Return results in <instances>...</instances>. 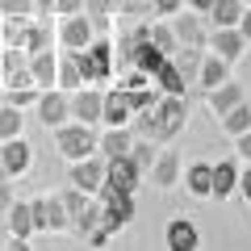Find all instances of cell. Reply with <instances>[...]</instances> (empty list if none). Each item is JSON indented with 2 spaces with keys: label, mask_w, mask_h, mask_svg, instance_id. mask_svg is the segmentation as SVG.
<instances>
[{
  "label": "cell",
  "mask_w": 251,
  "mask_h": 251,
  "mask_svg": "<svg viewBox=\"0 0 251 251\" xmlns=\"http://www.w3.org/2000/svg\"><path fill=\"white\" fill-rule=\"evenodd\" d=\"M29 214H34V234H63L72 230V218L63 209L59 197H34L29 201Z\"/></svg>",
  "instance_id": "277c9868"
},
{
  "label": "cell",
  "mask_w": 251,
  "mask_h": 251,
  "mask_svg": "<svg viewBox=\"0 0 251 251\" xmlns=\"http://www.w3.org/2000/svg\"><path fill=\"white\" fill-rule=\"evenodd\" d=\"M243 9H247L243 0H214V4H209V13H205V17L214 21V25H239Z\"/></svg>",
  "instance_id": "4dcf8cb0"
},
{
  "label": "cell",
  "mask_w": 251,
  "mask_h": 251,
  "mask_svg": "<svg viewBox=\"0 0 251 251\" xmlns=\"http://www.w3.org/2000/svg\"><path fill=\"white\" fill-rule=\"evenodd\" d=\"M100 122L105 126H130L134 122V105H130V92L117 84V88L100 92Z\"/></svg>",
  "instance_id": "7c38bea8"
},
{
  "label": "cell",
  "mask_w": 251,
  "mask_h": 251,
  "mask_svg": "<svg viewBox=\"0 0 251 251\" xmlns=\"http://www.w3.org/2000/svg\"><path fill=\"white\" fill-rule=\"evenodd\" d=\"M29 75H34L38 88H54V84H59V54L54 50L29 54Z\"/></svg>",
  "instance_id": "d6986e66"
},
{
  "label": "cell",
  "mask_w": 251,
  "mask_h": 251,
  "mask_svg": "<svg viewBox=\"0 0 251 251\" xmlns=\"http://www.w3.org/2000/svg\"><path fill=\"white\" fill-rule=\"evenodd\" d=\"M34 4H38V13H42V17H50V13H54V0H34Z\"/></svg>",
  "instance_id": "bcb514c9"
},
{
  "label": "cell",
  "mask_w": 251,
  "mask_h": 251,
  "mask_svg": "<svg viewBox=\"0 0 251 251\" xmlns=\"http://www.w3.org/2000/svg\"><path fill=\"white\" fill-rule=\"evenodd\" d=\"M147 42H151L155 50H163L168 59L180 50V42H176V34H172V25H168V21H151V25H147Z\"/></svg>",
  "instance_id": "f546056e"
},
{
  "label": "cell",
  "mask_w": 251,
  "mask_h": 251,
  "mask_svg": "<svg viewBox=\"0 0 251 251\" xmlns=\"http://www.w3.org/2000/svg\"><path fill=\"white\" fill-rule=\"evenodd\" d=\"M163 63H168V54H163V50H155V46L147 42V38L134 46V54H130V67H134V72H143V75H151V80H155V72H159Z\"/></svg>",
  "instance_id": "603a6c76"
},
{
  "label": "cell",
  "mask_w": 251,
  "mask_h": 251,
  "mask_svg": "<svg viewBox=\"0 0 251 251\" xmlns=\"http://www.w3.org/2000/svg\"><path fill=\"white\" fill-rule=\"evenodd\" d=\"M222 80H230V63H226V59H218L214 50H209V54H201V67H197V80H193V84H197L201 92H209V88H218Z\"/></svg>",
  "instance_id": "ac0fdd59"
},
{
  "label": "cell",
  "mask_w": 251,
  "mask_h": 251,
  "mask_svg": "<svg viewBox=\"0 0 251 251\" xmlns=\"http://www.w3.org/2000/svg\"><path fill=\"white\" fill-rule=\"evenodd\" d=\"M130 147H134V130H130V126H109L105 134H97V151L105 155V159L130 155Z\"/></svg>",
  "instance_id": "2e32d148"
},
{
  "label": "cell",
  "mask_w": 251,
  "mask_h": 251,
  "mask_svg": "<svg viewBox=\"0 0 251 251\" xmlns=\"http://www.w3.org/2000/svg\"><path fill=\"white\" fill-rule=\"evenodd\" d=\"M72 117L75 122H84V126H97L100 122V92L97 88H75L72 92Z\"/></svg>",
  "instance_id": "e0dca14e"
},
{
  "label": "cell",
  "mask_w": 251,
  "mask_h": 251,
  "mask_svg": "<svg viewBox=\"0 0 251 251\" xmlns=\"http://www.w3.org/2000/svg\"><path fill=\"white\" fill-rule=\"evenodd\" d=\"M234 155H239L243 163H251V130H243V134H234Z\"/></svg>",
  "instance_id": "74e56055"
},
{
  "label": "cell",
  "mask_w": 251,
  "mask_h": 251,
  "mask_svg": "<svg viewBox=\"0 0 251 251\" xmlns=\"http://www.w3.org/2000/svg\"><path fill=\"white\" fill-rule=\"evenodd\" d=\"M4 251H34V247H29V239H17L13 234V239H4Z\"/></svg>",
  "instance_id": "7bdbcfd3"
},
{
  "label": "cell",
  "mask_w": 251,
  "mask_h": 251,
  "mask_svg": "<svg viewBox=\"0 0 251 251\" xmlns=\"http://www.w3.org/2000/svg\"><path fill=\"white\" fill-rule=\"evenodd\" d=\"M184 188H188L197 201H209V197H214V163H188Z\"/></svg>",
  "instance_id": "44dd1931"
},
{
  "label": "cell",
  "mask_w": 251,
  "mask_h": 251,
  "mask_svg": "<svg viewBox=\"0 0 251 251\" xmlns=\"http://www.w3.org/2000/svg\"><path fill=\"white\" fill-rule=\"evenodd\" d=\"M25 29H29V17H4L0 13V46H21L25 50Z\"/></svg>",
  "instance_id": "83f0119b"
},
{
  "label": "cell",
  "mask_w": 251,
  "mask_h": 251,
  "mask_svg": "<svg viewBox=\"0 0 251 251\" xmlns=\"http://www.w3.org/2000/svg\"><path fill=\"white\" fill-rule=\"evenodd\" d=\"M54 38H59L67 50H84V46H92V38H97V25H92L84 13H72V17H63V21H59Z\"/></svg>",
  "instance_id": "30bf717a"
},
{
  "label": "cell",
  "mask_w": 251,
  "mask_h": 251,
  "mask_svg": "<svg viewBox=\"0 0 251 251\" xmlns=\"http://www.w3.org/2000/svg\"><path fill=\"white\" fill-rule=\"evenodd\" d=\"M59 201H63V209H67V218H72V222H75V218H80L84 214V209H88V193H84V188H75V184H67V188H63V193H59Z\"/></svg>",
  "instance_id": "e575fe53"
},
{
  "label": "cell",
  "mask_w": 251,
  "mask_h": 251,
  "mask_svg": "<svg viewBox=\"0 0 251 251\" xmlns=\"http://www.w3.org/2000/svg\"><path fill=\"white\" fill-rule=\"evenodd\" d=\"M239 34H243V38H247V42H251V4H247V9H243V17H239Z\"/></svg>",
  "instance_id": "ee69618b"
},
{
  "label": "cell",
  "mask_w": 251,
  "mask_h": 251,
  "mask_svg": "<svg viewBox=\"0 0 251 251\" xmlns=\"http://www.w3.org/2000/svg\"><path fill=\"white\" fill-rule=\"evenodd\" d=\"M205 13H197V9H180L176 17H168V25H172V34H176V42L180 46H193V50H205V42H209V29H205Z\"/></svg>",
  "instance_id": "5b68a950"
},
{
  "label": "cell",
  "mask_w": 251,
  "mask_h": 251,
  "mask_svg": "<svg viewBox=\"0 0 251 251\" xmlns=\"http://www.w3.org/2000/svg\"><path fill=\"white\" fill-rule=\"evenodd\" d=\"M243 4H251V0H243Z\"/></svg>",
  "instance_id": "681fc988"
},
{
  "label": "cell",
  "mask_w": 251,
  "mask_h": 251,
  "mask_svg": "<svg viewBox=\"0 0 251 251\" xmlns=\"http://www.w3.org/2000/svg\"><path fill=\"white\" fill-rule=\"evenodd\" d=\"M0 13L4 17H38V4L34 0H0Z\"/></svg>",
  "instance_id": "d590c367"
},
{
  "label": "cell",
  "mask_w": 251,
  "mask_h": 251,
  "mask_svg": "<svg viewBox=\"0 0 251 251\" xmlns=\"http://www.w3.org/2000/svg\"><path fill=\"white\" fill-rule=\"evenodd\" d=\"M205 100H209V109H214V117H222L226 109H234L239 100H247V92H243V84L222 80L218 88H209V92H205Z\"/></svg>",
  "instance_id": "7402d4cb"
},
{
  "label": "cell",
  "mask_w": 251,
  "mask_h": 251,
  "mask_svg": "<svg viewBox=\"0 0 251 251\" xmlns=\"http://www.w3.org/2000/svg\"><path fill=\"white\" fill-rule=\"evenodd\" d=\"M218 122H222V130H226L230 138H234V134H243V130H251V100H239V105L226 109Z\"/></svg>",
  "instance_id": "f1b7e54d"
},
{
  "label": "cell",
  "mask_w": 251,
  "mask_h": 251,
  "mask_svg": "<svg viewBox=\"0 0 251 251\" xmlns=\"http://www.w3.org/2000/svg\"><path fill=\"white\" fill-rule=\"evenodd\" d=\"M72 59L80 67L84 84H97V80H109L113 75V42L105 34L92 38V46H84V50H72Z\"/></svg>",
  "instance_id": "3957f363"
},
{
  "label": "cell",
  "mask_w": 251,
  "mask_h": 251,
  "mask_svg": "<svg viewBox=\"0 0 251 251\" xmlns=\"http://www.w3.org/2000/svg\"><path fill=\"white\" fill-rule=\"evenodd\" d=\"M205 46L218 54V59H226V63L234 67V63L243 59V50H247V38L239 34V25H214V29H209V42H205Z\"/></svg>",
  "instance_id": "9c48e42d"
},
{
  "label": "cell",
  "mask_w": 251,
  "mask_h": 251,
  "mask_svg": "<svg viewBox=\"0 0 251 251\" xmlns=\"http://www.w3.org/2000/svg\"><path fill=\"white\" fill-rule=\"evenodd\" d=\"M143 172L134 168L130 155H117V159H105V188H117V193H134Z\"/></svg>",
  "instance_id": "4fadbf2b"
},
{
  "label": "cell",
  "mask_w": 251,
  "mask_h": 251,
  "mask_svg": "<svg viewBox=\"0 0 251 251\" xmlns=\"http://www.w3.org/2000/svg\"><path fill=\"white\" fill-rule=\"evenodd\" d=\"M155 88H159V92H168V97H184V92H188V80H184V72H180V67H176V63H163V67H159V72H155Z\"/></svg>",
  "instance_id": "d4e9b609"
},
{
  "label": "cell",
  "mask_w": 251,
  "mask_h": 251,
  "mask_svg": "<svg viewBox=\"0 0 251 251\" xmlns=\"http://www.w3.org/2000/svg\"><path fill=\"white\" fill-rule=\"evenodd\" d=\"M59 88H63V92L84 88V75H80V67H75L72 50H63V59H59Z\"/></svg>",
  "instance_id": "d6a6232c"
},
{
  "label": "cell",
  "mask_w": 251,
  "mask_h": 251,
  "mask_svg": "<svg viewBox=\"0 0 251 251\" xmlns=\"http://www.w3.org/2000/svg\"><path fill=\"white\" fill-rule=\"evenodd\" d=\"M54 46V29L50 21L38 13V17H29V29H25V54H38V50H50Z\"/></svg>",
  "instance_id": "cb8c5ba5"
},
{
  "label": "cell",
  "mask_w": 251,
  "mask_h": 251,
  "mask_svg": "<svg viewBox=\"0 0 251 251\" xmlns=\"http://www.w3.org/2000/svg\"><path fill=\"white\" fill-rule=\"evenodd\" d=\"M0 176H4V168H0Z\"/></svg>",
  "instance_id": "c3c4849f"
},
{
  "label": "cell",
  "mask_w": 251,
  "mask_h": 251,
  "mask_svg": "<svg viewBox=\"0 0 251 251\" xmlns=\"http://www.w3.org/2000/svg\"><path fill=\"white\" fill-rule=\"evenodd\" d=\"M188 9H197V13H209V4H214V0H184Z\"/></svg>",
  "instance_id": "f6af8a7d"
},
{
  "label": "cell",
  "mask_w": 251,
  "mask_h": 251,
  "mask_svg": "<svg viewBox=\"0 0 251 251\" xmlns=\"http://www.w3.org/2000/svg\"><path fill=\"white\" fill-rule=\"evenodd\" d=\"M13 205V180L9 176H0V214Z\"/></svg>",
  "instance_id": "b9f144b4"
},
{
  "label": "cell",
  "mask_w": 251,
  "mask_h": 251,
  "mask_svg": "<svg viewBox=\"0 0 251 251\" xmlns=\"http://www.w3.org/2000/svg\"><path fill=\"white\" fill-rule=\"evenodd\" d=\"M54 13H59V17H72V13H84V0H54Z\"/></svg>",
  "instance_id": "ab89813d"
},
{
  "label": "cell",
  "mask_w": 251,
  "mask_h": 251,
  "mask_svg": "<svg viewBox=\"0 0 251 251\" xmlns=\"http://www.w3.org/2000/svg\"><path fill=\"white\" fill-rule=\"evenodd\" d=\"M34 109H38V117H42L46 130H54V126H63L72 117V92H63L59 84H54V88H42L38 100H34Z\"/></svg>",
  "instance_id": "52a82bcc"
},
{
  "label": "cell",
  "mask_w": 251,
  "mask_h": 251,
  "mask_svg": "<svg viewBox=\"0 0 251 251\" xmlns=\"http://www.w3.org/2000/svg\"><path fill=\"white\" fill-rule=\"evenodd\" d=\"M151 9L159 13V17H176V13L184 9V0H151Z\"/></svg>",
  "instance_id": "f35d334b"
},
{
  "label": "cell",
  "mask_w": 251,
  "mask_h": 251,
  "mask_svg": "<svg viewBox=\"0 0 251 251\" xmlns=\"http://www.w3.org/2000/svg\"><path fill=\"white\" fill-rule=\"evenodd\" d=\"M29 163H34V147L25 143V138H4V143H0V168H4V176H25L29 172Z\"/></svg>",
  "instance_id": "8fae6325"
},
{
  "label": "cell",
  "mask_w": 251,
  "mask_h": 251,
  "mask_svg": "<svg viewBox=\"0 0 251 251\" xmlns=\"http://www.w3.org/2000/svg\"><path fill=\"white\" fill-rule=\"evenodd\" d=\"M184 126H188V100L163 92L151 109H138V113H134L130 130H134L138 138H151V143L163 147V143H176V138L184 134Z\"/></svg>",
  "instance_id": "6da1fadb"
},
{
  "label": "cell",
  "mask_w": 251,
  "mask_h": 251,
  "mask_svg": "<svg viewBox=\"0 0 251 251\" xmlns=\"http://www.w3.org/2000/svg\"><path fill=\"white\" fill-rule=\"evenodd\" d=\"M67 184H75V188H84L88 197H97L100 188H105V155H84V159H75L72 163V172H67Z\"/></svg>",
  "instance_id": "8992f818"
},
{
  "label": "cell",
  "mask_w": 251,
  "mask_h": 251,
  "mask_svg": "<svg viewBox=\"0 0 251 251\" xmlns=\"http://www.w3.org/2000/svg\"><path fill=\"white\" fill-rule=\"evenodd\" d=\"M72 230L80 234L84 243H92V247H105V243L113 239V230L105 226V209H100V201H88V209L72 222Z\"/></svg>",
  "instance_id": "ba28073f"
},
{
  "label": "cell",
  "mask_w": 251,
  "mask_h": 251,
  "mask_svg": "<svg viewBox=\"0 0 251 251\" xmlns=\"http://www.w3.org/2000/svg\"><path fill=\"white\" fill-rule=\"evenodd\" d=\"M239 197L251 205V163H247V168H239Z\"/></svg>",
  "instance_id": "60d3db41"
},
{
  "label": "cell",
  "mask_w": 251,
  "mask_h": 251,
  "mask_svg": "<svg viewBox=\"0 0 251 251\" xmlns=\"http://www.w3.org/2000/svg\"><path fill=\"white\" fill-rule=\"evenodd\" d=\"M38 92H42V88H34V84H29V88H4V100L17 105V109H25V105H34V100H38Z\"/></svg>",
  "instance_id": "8d00e7d4"
},
{
  "label": "cell",
  "mask_w": 251,
  "mask_h": 251,
  "mask_svg": "<svg viewBox=\"0 0 251 251\" xmlns=\"http://www.w3.org/2000/svg\"><path fill=\"white\" fill-rule=\"evenodd\" d=\"M21 126H25L21 109L4 100V105H0V143H4V138H17V134H21Z\"/></svg>",
  "instance_id": "836d02e7"
},
{
  "label": "cell",
  "mask_w": 251,
  "mask_h": 251,
  "mask_svg": "<svg viewBox=\"0 0 251 251\" xmlns=\"http://www.w3.org/2000/svg\"><path fill=\"white\" fill-rule=\"evenodd\" d=\"M54 151H59L67 163L84 159V155H97V130L84 126V122H63V126H54Z\"/></svg>",
  "instance_id": "7a4b0ae2"
},
{
  "label": "cell",
  "mask_w": 251,
  "mask_h": 251,
  "mask_svg": "<svg viewBox=\"0 0 251 251\" xmlns=\"http://www.w3.org/2000/svg\"><path fill=\"white\" fill-rule=\"evenodd\" d=\"M155 155H159V143H151V138H138V134H134V147H130V159H134V168L143 172V176L151 172Z\"/></svg>",
  "instance_id": "1f68e13d"
},
{
  "label": "cell",
  "mask_w": 251,
  "mask_h": 251,
  "mask_svg": "<svg viewBox=\"0 0 251 251\" xmlns=\"http://www.w3.org/2000/svg\"><path fill=\"white\" fill-rule=\"evenodd\" d=\"M147 176H151V184H155V188H176V184H180V151H172V147L163 143Z\"/></svg>",
  "instance_id": "9a60e30c"
},
{
  "label": "cell",
  "mask_w": 251,
  "mask_h": 251,
  "mask_svg": "<svg viewBox=\"0 0 251 251\" xmlns=\"http://www.w3.org/2000/svg\"><path fill=\"white\" fill-rule=\"evenodd\" d=\"M4 222H9V234L29 239V234H34V214H29V201H13V205L4 209Z\"/></svg>",
  "instance_id": "484cf974"
},
{
  "label": "cell",
  "mask_w": 251,
  "mask_h": 251,
  "mask_svg": "<svg viewBox=\"0 0 251 251\" xmlns=\"http://www.w3.org/2000/svg\"><path fill=\"white\" fill-rule=\"evenodd\" d=\"M0 251H4V234H0Z\"/></svg>",
  "instance_id": "7dc6e473"
},
{
  "label": "cell",
  "mask_w": 251,
  "mask_h": 251,
  "mask_svg": "<svg viewBox=\"0 0 251 251\" xmlns=\"http://www.w3.org/2000/svg\"><path fill=\"white\" fill-rule=\"evenodd\" d=\"M117 13H122V9H117V0H84V17L97 25V34H105L109 21H113Z\"/></svg>",
  "instance_id": "4316f807"
},
{
  "label": "cell",
  "mask_w": 251,
  "mask_h": 251,
  "mask_svg": "<svg viewBox=\"0 0 251 251\" xmlns=\"http://www.w3.org/2000/svg\"><path fill=\"white\" fill-rule=\"evenodd\" d=\"M163 243H168V251H201V230L193 218H172L163 230Z\"/></svg>",
  "instance_id": "5bb4252c"
},
{
  "label": "cell",
  "mask_w": 251,
  "mask_h": 251,
  "mask_svg": "<svg viewBox=\"0 0 251 251\" xmlns=\"http://www.w3.org/2000/svg\"><path fill=\"white\" fill-rule=\"evenodd\" d=\"M214 197H239V159H218L214 163Z\"/></svg>",
  "instance_id": "ffe728a7"
}]
</instances>
